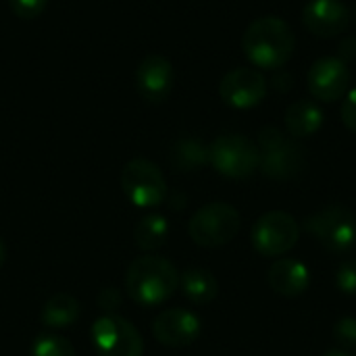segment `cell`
Here are the masks:
<instances>
[{
	"label": "cell",
	"mask_w": 356,
	"mask_h": 356,
	"mask_svg": "<svg viewBox=\"0 0 356 356\" xmlns=\"http://www.w3.org/2000/svg\"><path fill=\"white\" fill-rule=\"evenodd\" d=\"M121 188L138 209L159 207L167 198V181L161 169L148 159H134L121 171Z\"/></svg>",
	"instance_id": "cell-6"
},
{
	"label": "cell",
	"mask_w": 356,
	"mask_h": 356,
	"mask_svg": "<svg viewBox=\"0 0 356 356\" xmlns=\"http://www.w3.org/2000/svg\"><path fill=\"white\" fill-rule=\"evenodd\" d=\"M302 23L317 38H334L348 29L350 10L340 0H311L302 10Z\"/></svg>",
	"instance_id": "cell-13"
},
{
	"label": "cell",
	"mask_w": 356,
	"mask_h": 356,
	"mask_svg": "<svg viewBox=\"0 0 356 356\" xmlns=\"http://www.w3.org/2000/svg\"><path fill=\"white\" fill-rule=\"evenodd\" d=\"M307 232H311L323 248L342 254L355 248L356 217L344 207H327L305 221Z\"/></svg>",
	"instance_id": "cell-8"
},
{
	"label": "cell",
	"mask_w": 356,
	"mask_h": 356,
	"mask_svg": "<svg viewBox=\"0 0 356 356\" xmlns=\"http://www.w3.org/2000/svg\"><path fill=\"white\" fill-rule=\"evenodd\" d=\"M136 88L148 102H163L173 88V67L169 58L150 54L136 69Z\"/></svg>",
	"instance_id": "cell-14"
},
{
	"label": "cell",
	"mask_w": 356,
	"mask_h": 356,
	"mask_svg": "<svg viewBox=\"0 0 356 356\" xmlns=\"http://www.w3.org/2000/svg\"><path fill=\"white\" fill-rule=\"evenodd\" d=\"M336 286L340 292L348 296H356V259H348L338 267Z\"/></svg>",
	"instance_id": "cell-23"
},
{
	"label": "cell",
	"mask_w": 356,
	"mask_h": 356,
	"mask_svg": "<svg viewBox=\"0 0 356 356\" xmlns=\"http://www.w3.org/2000/svg\"><path fill=\"white\" fill-rule=\"evenodd\" d=\"M209 163L229 179L250 177L261 163L259 146L240 134H223L209 146Z\"/></svg>",
	"instance_id": "cell-5"
},
{
	"label": "cell",
	"mask_w": 356,
	"mask_h": 356,
	"mask_svg": "<svg viewBox=\"0 0 356 356\" xmlns=\"http://www.w3.org/2000/svg\"><path fill=\"white\" fill-rule=\"evenodd\" d=\"M179 286L184 296L192 302V305H209L217 298L219 294V284L215 280V275L207 269H188L181 277H179Z\"/></svg>",
	"instance_id": "cell-17"
},
{
	"label": "cell",
	"mask_w": 356,
	"mask_h": 356,
	"mask_svg": "<svg viewBox=\"0 0 356 356\" xmlns=\"http://www.w3.org/2000/svg\"><path fill=\"white\" fill-rule=\"evenodd\" d=\"M200 332V319L186 309H167L152 323L154 340L169 348H186L194 344Z\"/></svg>",
	"instance_id": "cell-12"
},
{
	"label": "cell",
	"mask_w": 356,
	"mask_h": 356,
	"mask_svg": "<svg viewBox=\"0 0 356 356\" xmlns=\"http://www.w3.org/2000/svg\"><path fill=\"white\" fill-rule=\"evenodd\" d=\"M300 238V227L290 213L271 211L257 219L252 225V246L259 254L275 259L290 252Z\"/></svg>",
	"instance_id": "cell-7"
},
{
	"label": "cell",
	"mask_w": 356,
	"mask_h": 356,
	"mask_svg": "<svg viewBox=\"0 0 356 356\" xmlns=\"http://www.w3.org/2000/svg\"><path fill=\"white\" fill-rule=\"evenodd\" d=\"M98 305H100V309H104V311L111 313V311H115L121 305V294L115 288H104L98 294Z\"/></svg>",
	"instance_id": "cell-26"
},
{
	"label": "cell",
	"mask_w": 356,
	"mask_h": 356,
	"mask_svg": "<svg viewBox=\"0 0 356 356\" xmlns=\"http://www.w3.org/2000/svg\"><path fill=\"white\" fill-rule=\"evenodd\" d=\"M167 236H169V223H167V219L163 215L144 217L136 225V232H134L136 246L140 250H146V252H152V250L161 248L167 242Z\"/></svg>",
	"instance_id": "cell-19"
},
{
	"label": "cell",
	"mask_w": 356,
	"mask_h": 356,
	"mask_svg": "<svg viewBox=\"0 0 356 356\" xmlns=\"http://www.w3.org/2000/svg\"><path fill=\"white\" fill-rule=\"evenodd\" d=\"M219 96L232 108H252L267 96V79L259 69H232L219 83Z\"/></svg>",
	"instance_id": "cell-11"
},
{
	"label": "cell",
	"mask_w": 356,
	"mask_h": 356,
	"mask_svg": "<svg viewBox=\"0 0 356 356\" xmlns=\"http://www.w3.org/2000/svg\"><path fill=\"white\" fill-rule=\"evenodd\" d=\"M81 315L79 300L71 294H54L46 300L42 309V323L50 330H65L71 327Z\"/></svg>",
	"instance_id": "cell-18"
},
{
	"label": "cell",
	"mask_w": 356,
	"mask_h": 356,
	"mask_svg": "<svg viewBox=\"0 0 356 356\" xmlns=\"http://www.w3.org/2000/svg\"><path fill=\"white\" fill-rule=\"evenodd\" d=\"M307 86L313 98L321 102H336L346 96L350 86V69L338 56L317 58L307 75Z\"/></svg>",
	"instance_id": "cell-10"
},
{
	"label": "cell",
	"mask_w": 356,
	"mask_h": 356,
	"mask_svg": "<svg viewBox=\"0 0 356 356\" xmlns=\"http://www.w3.org/2000/svg\"><path fill=\"white\" fill-rule=\"evenodd\" d=\"M31 356H75V348L60 336H40L31 344Z\"/></svg>",
	"instance_id": "cell-21"
},
{
	"label": "cell",
	"mask_w": 356,
	"mask_h": 356,
	"mask_svg": "<svg viewBox=\"0 0 356 356\" xmlns=\"http://www.w3.org/2000/svg\"><path fill=\"white\" fill-rule=\"evenodd\" d=\"M334 340L340 348L350 350L356 348V319L355 317H342L334 325Z\"/></svg>",
	"instance_id": "cell-22"
},
{
	"label": "cell",
	"mask_w": 356,
	"mask_h": 356,
	"mask_svg": "<svg viewBox=\"0 0 356 356\" xmlns=\"http://www.w3.org/2000/svg\"><path fill=\"white\" fill-rule=\"evenodd\" d=\"M179 288V273L175 265L163 257L136 259L125 275V290L140 307H159L167 302Z\"/></svg>",
	"instance_id": "cell-2"
},
{
	"label": "cell",
	"mask_w": 356,
	"mask_h": 356,
	"mask_svg": "<svg viewBox=\"0 0 356 356\" xmlns=\"http://www.w3.org/2000/svg\"><path fill=\"white\" fill-rule=\"evenodd\" d=\"M323 356H348L344 350H330V353H325Z\"/></svg>",
	"instance_id": "cell-28"
},
{
	"label": "cell",
	"mask_w": 356,
	"mask_h": 356,
	"mask_svg": "<svg viewBox=\"0 0 356 356\" xmlns=\"http://www.w3.org/2000/svg\"><path fill=\"white\" fill-rule=\"evenodd\" d=\"M171 161L179 171H194V169L202 167L204 163H209V148H204L202 142L192 140V138L179 140L173 146Z\"/></svg>",
	"instance_id": "cell-20"
},
{
	"label": "cell",
	"mask_w": 356,
	"mask_h": 356,
	"mask_svg": "<svg viewBox=\"0 0 356 356\" xmlns=\"http://www.w3.org/2000/svg\"><path fill=\"white\" fill-rule=\"evenodd\" d=\"M296 38L292 27L280 17H261L252 21L242 35L246 58L261 69H280L294 54Z\"/></svg>",
	"instance_id": "cell-1"
},
{
	"label": "cell",
	"mask_w": 356,
	"mask_h": 356,
	"mask_svg": "<svg viewBox=\"0 0 356 356\" xmlns=\"http://www.w3.org/2000/svg\"><path fill=\"white\" fill-rule=\"evenodd\" d=\"M286 131L292 138H309L313 134H317L325 121V115L321 111V106L315 100H296L294 104L288 106L286 111Z\"/></svg>",
	"instance_id": "cell-16"
},
{
	"label": "cell",
	"mask_w": 356,
	"mask_h": 356,
	"mask_svg": "<svg viewBox=\"0 0 356 356\" xmlns=\"http://www.w3.org/2000/svg\"><path fill=\"white\" fill-rule=\"evenodd\" d=\"M259 167L269 179L286 181L305 169L302 146L292 136H286L271 125L263 127L259 134Z\"/></svg>",
	"instance_id": "cell-3"
},
{
	"label": "cell",
	"mask_w": 356,
	"mask_h": 356,
	"mask_svg": "<svg viewBox=\"0 0 356 356\" xmlns=\"http://www.w3.org/2000/svg\"><path fill=\"white\" fill-rule=\"evenodd\" d=\"M269 286L286 298H296L311 286L309 267L296 259H277L269 269Z\"/></svg>",
	"instance_id": "cell-15"
},
{
	"label": "cell",
	"mask_w": 356,
	"mask_h": 356,
	"mask_svg": "<svg viewBox=\"0 0 356 356\" xmlns=\"http://www.w3.org/2000/svg\"><path fill=\"white\" fill-rule=\"evenodd\" d=\"M92 340L100 356H142L144 340L140 332L119 315H104L92 325Z\"/></svg>",
	"instance_id": "cell-9"
},
{
	"label": "cell",
	"mask_w": 356,
	"mask_h": 356,
	"mask_svg": "<svg viewBox=\"0 0 356 356\" xmlns=\"http://www.w3.org/2000/svg\"><path fill=\"white\" fill-rule=\"evenodd\" d=\"M4 259H6V250H4V244H2V240H0V269H2V265H4Z\"/></svg>",
	"instance_id": "cell-27"
},
{
	"label": "cell",
	"mask_w": 356,
	"mask_h": 356,
	"mask_svg": "<svg viewBox=\"0 0 356 356\" xmlns=\"http://www.w3.org/2000/svg\"><path fill=\"white\" fill-rule=\"evenodd\" d=\"M240 213L225 202H213L198 209L188 225L190 238L204 248H219L229 244L240 232Z\"/></svg>",
	"instance_id": "cell-4"
},
{
	"label": "cell",
	"mask_w": 356,
	"mask_h": 356,
	"mask_svg": "<svg viewBox=\"0 0 356 356\" xmlns=\"http://www.w3.org/2000/svg\"><path fill=\"white\" fill-rule=\"evenodd\" d=\"M8 4L19 19H35L46 8L48 0H8Z\"/></svg>",
	"instance_id": "cell-24"
},
{
	"label": "cell",
	"mask_w": 356,
	"mask_h": 356,
	"mask_svg": "<svg viewBox=\"0 0 356 356\" xmlns=\"http://www.w3.org/2000/svg\"><path fill=\"white\" fill-rule=\"evenodd\" d=\"M342 123L356 134V88L350 90L344 98V104H342Z\"/></svg>",
	"instance_id": "cell-25"
}]
</instances>
